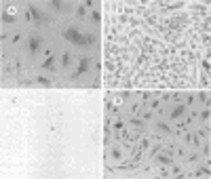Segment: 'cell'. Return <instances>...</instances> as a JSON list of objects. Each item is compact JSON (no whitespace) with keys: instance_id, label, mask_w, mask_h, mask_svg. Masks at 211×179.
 I'll use <instances>...</instances> for the list:
<instances>
[{"instance_id":"cell-4","label":"cell","mask_w":211,"mask_h":179,"mask_svg":"<svg viewBox=\"0 0 211 179\" xmlns=\"http://www.w3.org/2000/svg\"><path fill=\"white\" fill-rule=\"evenodd\" d=\"M182 114H184V107H177V110L173 112L171 116H173V118H177V116H182Z\"/></svg>"},{"instance_id":"cell-6","label":"cell","mask_w":211,"mask_h":179,"mask_svg":"<svg viewBox=\"0 0 211 179\" xmlns=\"http://www.w3.org/2000/svg\"><path fill=\"white\" fill-rule=\"evenodd\" d=\"M68 63H70V55L66 53V55H63V65H68Z\"/></svg>"},{"instance_id":"cell-1","label":"cell","mask_w":211,"mask_h":179,"mask_svg":"<svg viewBox=\"0 0 211 179\" xmlns=\"http://www.w3.org/2000/svg\"><path fill=\"white\" fill-rule=\"evenodd\" d=\"M66 38H68V40H72V42H76V44H89V42L93 40L91 36H80L76 30H68V32H66Z\"/></svg>"},{"instance_id":"cell-2","label":"cell","mask_w":211,"mask_h":179,"mask_svg":"<svg viewBox=\"0 0 211 179\" xmlns=\"http://www.w3.org/2000/svg\"><path fill=\"white\" fill-rule=\"evenodd\" d=\"M40 46V38H36V36H32L30 38V51L32 53H36V49Z\"/></svg>"},{"instance_id":"cell-5","label":"cell","mask_w":211,"mask_h":179,"mask_svg":"<svg viewBox=\"0 0 211 179\" xmlns=\"http://www.w3.org/2000/svg\"><path fill=\"white\" fill-rule=\"evenodd\" d=\"M44 67H53V57H49L47 61H44Z\"/></svg>"},{"instance_id":"cell-3","label":"cell","mask_w":211,"mask_h":179,"mask_svg":"<svg viewBox=\"0 0 211 179\" xmlns=\"http://www.w3.org/2000/svg\"><path fill=\"white\" fill-rule=\"evenodd\" d=\"M87 65H89V59H87V57H82V61H80V67H78V72L74 74V76H80V74L87 70Z\"/></svg>"}]
</instances>
